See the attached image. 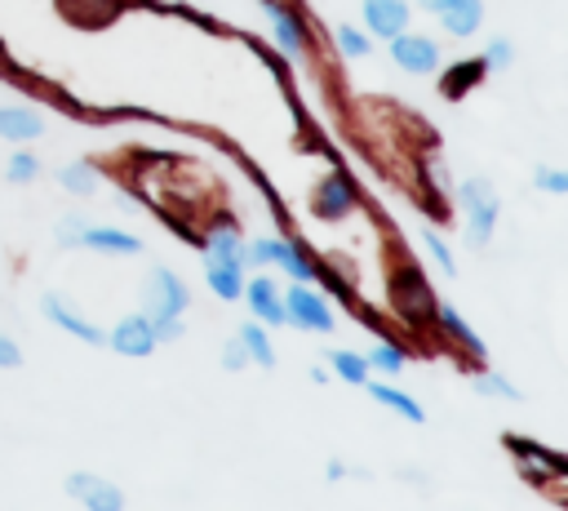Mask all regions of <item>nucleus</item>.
<instances>
[{
    "label": "nucleus",
    "mask_w": 568,
    "mask_h": 511,
    "mask_svg": "<svg viewBox=\"0 0 568 511\" xmlns=\"http://www.w3.org/2000/svg\"><path fill=\"white\" fill-rule=\"evenodd\" d=\"M462 209H466V244H475V249L488 244V236L497 227V213H501L497 191L484 178H466L462 182Z\"/></svg>",
    "instance_id": "1"
},
{
    "label": "nucleus",
    "mask_w": 568,
    "mask_h": 511,
    "mask_svg": "<svg viewBox=\"0 0 568 511\" xmlns=\"http://www.w3.org/2000/svg\"><path fill=\"white\" fill-rule=\"evenodd\" d=\"M191 302V289L169 271V267H151L146 271V284H142V311L155 320V315H182Z\"/></svg>",
    "instance_id": "2"
},
{
    "label": "nucleus",
    "mask_w": 568,
    "mask_h": 511,
    "mask_svg": "<svg viewBox=\"0 0 568 511\" xmlns=\"http://www.w3.org/2000/svg\"><path fill=\"white\" fill-rule=\"evenodd\" d=\"M106 347H111L115 355H129V360L151 355V351L160 347V342H155V329H151V315H146V311H133V315L115 320V324L106 329Z\"/></svg>",
    "instance_id": "3"
},
{
    "label": "nucleus",
    "mask_w": 568,
    "mask_h": 511,
    "mask_svg": "<svg viewBox=\"0 0 568 511\" xmlns=\"http://www.w3.org/2000/svg\"><path fill=\"white\" fill-rule=\"evenodd\" d=\"M40 311H44V320H53L62 333H71L75 342H89V347H102L106 342V333L89 320V315H80L62 293H40Z\"/></svg>",
    "instance_id": "4"
},
{
    "label": "nucleus",
    "mask_w": 568,
    "mask_h": 511,
    "mask_svg": "<svg viewBox=\"0 0 568 511\" xmlns=\"http://www.w3.org/2000/svg\"><path fill=\"white\" fill-rule=\"evenodd\" d=\"M284 315H288V324L311 329V333H328V329H333L328 302H324L320 293H311L306 284H293V289L284 293Z\"/></svg>",
    "instance_id": "5"
},
{
    "label": "nucleus",
    "mask_w": 568,
    "mask_h": 511,
    "mask_svg": "<svg viewBox=\"0 0 568 511\" xmlns=\"http://www.w3.org/2000/svg\"><path fill=\"white\" fill-rule=\"evenodd\" d=\"M62 489H67L80 507H89V511H120V507H124V493H120L106 475H93V471H71Z\"/></svg>",
    "instance_id": "6"
},
{
    "label": "nucleus",
    "mask_w": 568,
    "mask_h": 511,
    "mask_svg": "<svg viewBox=\"0 0 568 511\" xmlns=\"http://www.w3.org/2000/svg\"><path fill=\"white\" fill-rule=\"evenodd\" d=\"M390 58H395L408 76H426V71L439 67V44H435L430 36H408V31H399V36H390Z\"/></svg>",
    "instance_id": "7"
},
{
    "label": "nucleus",
    "mask_w": 568,
    "mask_h": 511,
    "mask_svg": "<svg viewBox=\"0 0 568 511\" xmlns=\"http://www.w3.org/2000/svg\"><path fill=\"white\" fill-rule=\"evenodd\" d=\"M408 18H413V13H408L404 0H364V27H368L373 36H382V40L408 31Z\"/></svg>",
    "instance_id": "8"
},
{
    "label": "nucleus",
    "mask_w": 568,
    "mask_h": 511,
    "mask_svg": "<svg viewBox=\"0 0 568 511\" xmlns=\"http://www.w3.org/2000/svg\"><path fill=\"white\" fill-rule=\"evenodd\" d=\"M40 133H44V120H40L36 107H18V102L0 107V138H4V142L27 147V142H36Z\"/></svg>",
    "instance_id": "9"
},
{
    "label": "nucleus",
    "mask_w": 568,
    "mask_h": 511,
    "mask_svg": "<svg viewBox=\"0 0 568 511\" xmlns=\"http://www.w3.org/2000/svg\"><path fill=\"white\" fill-rule=\"evenodd\" d=\"M84 249H93V253H111V258H133V253H142V240L133 236V231H124V227H84V240H80Z\"/></svg>",
    "instance_id": "10"
},
{
    "label": "nucleus",
    "mask_w": 568,
    "mask_h": 511,
    "mask_svg": "<svg viewBox=\"0 0 568 511\" xmlns=\"http://www.w3.org/2000/svg\"><path fill=\"white\" fill-rule=\"evenodd\" d=\"M204 275H209V289L222 298V302H235L244 293V258H213L204 262Z\"/></svg>",
    "instance_id": "11"
},
{
    "label": "nucleus",
    "mask_w": 568,
    "mask_h": 511,
    "mask_svg": "<svg viewBox=\"0 0 568 511\" xmlns=\"http://www.w3.org/2000/svg\"><path fill=\"white\" fill-rule=\"evenodd\" d=\"M240 298H248V311H253L262 324H284V320H288V315H284V298H280L275 280H266V275L248 280Z\"/></svg>",
    "instance_id": "12"
},
{
    "label": "nucleus",
    "mask_w": 568,
    "mask_h": 511,
    "mask_svg": "<svg viewBox=\"0 0 568 511\" xmlns=\"http://www.w3.org/2000/svg\"><path fill=\"white\" fill-rule=\"evenodd\" d=\"M266 13H271V31H275L280 49L297 58V53L306 49V36H302V22H297V13H293L288 4H280V0H266Z\"/></svg>",
    "instance_id": "13"
},
{
    "label": "nucleus",
    "mask_w": 568,
    "mask_h": 511,
    "mask_svg": "<svg viewBox=\"0 0 568 511\" xmlns=\"http://www.w3.org/2000/svg\"><path fill=\"white\" fill-rule=\"evenodd\" d=\"M311 209H315L320 218H342V213H351V209H355V191H351V182H346L342 173H333V178L320 187V196L311 200Z\"/></svg>",
    "instance_id": "14"
},
{
    "label": "nucleus",
    "mask_w": 568,
    "mask_h": 511,
    "mask_svg": "<svg viewBox=\"0 0 568 511\" xmlns=\"http://www.w3.org/2000/svg\"><path fill=\"white\" fill-rule=\"evenodd\" d=\"M439 22H444V31L448 36H475L479 31V22H484V4L479 0H453V4H444L439 9Z\"/></svg>",
    "instance_id": "15"
},
{
    "label": "nucleus",
    "mask_w": 568,
    "mask_h": 511,
    "mask_svg": "<svg viewBox=\"0 0 568 511\" xmlns=\"http://www.w3.org/2000/svg\"><path fill=\"white\" fill-rule=\"evenodd\" d=\"M484 71H488L484 58H462V62H453V67L444 71V98H462V93H470V89L484 80Z\"/></svg>",
    "instance_id": "16"
},
{
    "label": "nucleus",
    "mask_w": 568,
    "mask_h": 511,
    "mask_svg": "<svg viewBox=\"0 0 568 511\" xmlns=\"http://www.w3.org/2000/svg\"><path fill=\"white\" fill-rule=\"evenodd\" d=\"M395 293H399L395 302H399V311H404V315H426V311L435 307V298H430V289L422 284V275H417V271H404V275L395 280Z\"/></svg>",
    "instance_id": "17"
},
{
    "label": "nucleus",
    "mask_w": 568,
    "mask_h": 511,
    "mask_svg": "<svg viewBox=\"0 0 568 511\" xmlns=\"http://www.w3.org/2000/svg\"><path fill=\"white\" fill-rule=\"evenodd\" d=\"M58 182L71 191V196H93L98 191V169L89 160H71L58 169Z\"/></svg>",
    "instance_id": "18"
},
{
    "label": "nucleus",
    "mask_w": 568,
    "mask_h": 511,
    "mask_svg": "<svg viewBox=\"0 0 568 511\" xmlns=\"http://www.w3.org/2000/svg\"><path fill=\"white\" fill-rule=\"evenodd\" d=\"M235 338L244 342V355H248L253 364H262V369H271V364H275V347H271V338H266L262 320H257V324H244Z\"/></svg>",
    "instance_id": "19"
},
{
    "label": "nucleus",
    "mask_w": 568,
    "mask_h": 511,
    "mask_svg": "<svg viewBox=\"0 0 568 511\" xmlns=\"http://www.w3.org/2000/svg\"><path fill=\"white\" fill-rule=\"evenodd\" d=\"M368 391H373V400H377V404L395 409L399 418H408V422H426V413H422V404H417L413 395H404V391H395V387H386V382H373Z\"/></svg>",
    "instance_id": "20"
},
{
    "label": "nucleus",
    "mask_w": 568,
    "mask_h": 511,
    "mask_svg": "<svg viewBox=\"0 0 568 511\" xmlns=\"http://www.w3.org/2000/svg\"><path fill=\"white\" fill-rule=\"evenodd\" d=\"M204 244H209V253H213V258H244V236H240L231 222H217V227H209Z\"/></svg>",
    "instance_id": "21"
},
{
    "label": "nucleus",
    "mask_w": 568,
    "mask_h": 511,
    "mask_svg": "<svg viewBox=\"0 0 568 511\" xmlns=\"http://www.w3.org/2000/svg\"><path fill=\"white\" fill-rule=\"evenodd\" d=\"M4 178L18 182V187H22V182H36V178H40V156L27 151V147H13V156L4 160Z\"/></svg>",
    "instance_id": "22"
},
{
    "label": "nucleus",
    "mask_w": 568,
    "mask_h": 511,
    "mask_svg": "<svg viewBox=\"0 0 568 511\" xmlns=\"http://www.w3.org/2000/svg\"><path fill=\"white\" fill-rule=\"evenodd\" d=\"M439 324H444V329H448L457 342H466V347H470V355H488V347L475 338V329H470V324H466V320H462L453 307H439Z\"/></svg>",
    "instance_id": "23"
},
{
    "label": "nucleus",
    "mask_w": 568,
    "mask_h": 511,
    "mask_svg": "<svg viewBox=\"0 0 568 511\" xmlns=\"http://www.w3.org/2000/svg\"><path fill=\"white\" fill-rule=\"evenodd\" d=\"M280 267H284V271H288V275H293L297 284H311V280L320 275V271H315V262H311V258H306V253H302L297 244H288V240H284V253H280Z\"/></svg>",
    "instance_id": "24"
},
{
    "label": "nucleus",
    "mask_w": 568,
    "mask_h": 511,
    "mask_svg": "<svg viewBox=\"0 0 568 511\" xmlns=\"http://www.w3.org/2000/svg\"><path fill=\"white\" fill-rule=\"evenodd\" d=\"M333 369H337V378H346V382H368V360L364 355H355V351H333Z\"/></svg>",
    "instance_id": "25"
},
{
    "label": "nucleus",
    "mask_w": 568,
    "mask_h": 511,
    "mask_svg": "<svg viewBox=\"0 0 568 511\" xmlns=\"http://www.w3.org/2000/svg\"><path fill=\"white\" fill-rule=\"evenodd\" d=\"M84 227H89V222H84L80 213H67V218L53 227V244H58V249H80V240H84Z\"/></svg>",
    "instance_id": "26"
},
{
    "label": "nucleus",
    "mask_w": 568,
    "mask_h": 511,
    "mask_svg": "<svg viewBox=\"0 0 568 511\" xmlns=\"http://www.w3.org/2000/svg\"><path fill=\"white\" fill-rule=\"evenodd\" d=\"M475 391H479V395H506V400H519V387H515L510 378H501V373H479V378H475Z\"/></svg>",
    "instance_id": "27"
},
{
    "label": "nucleus",
    "mask_w": 568,
    "mask_h": 511,
    "mask_svg": "<svg viewBox=\"0 0 568 511\" xmlns=\"http://www.w3.org/2000/svg\"><path fill=\"white\" fill-rule=\"evenodd\" d=\"M532 182H537L541 191H550V196H568V169H550V164H537Z\"/></svg>",
    "instance_id": "28"
},
{
    "label": "nucleus",
    "mask_w": 568,
    "mask_h": 511,
    "mask_svg": "<svg viewBox=\"0 0 568 511\" xmlns=\"http://www.w3.org/2000/svg\"><path fill=\"white\" fill-rule=\"evenodd\" d=\"M337 49H342L346 58H364V53H368V36L355 31V27H337Z\"/></svg>",
    "instance_id": "29"
},
{
    "label": "nucleus",
    "mask_w": 568,
    "mask_h": 511,
    "mask_svg": "<svg viewBox=\"0 0 568 511\" xmlns=\"http://www.w3.org/2000/svg\"><path fill=\"white\" fill-rule=\"evenodd\" d=\"M368 364H377V369H386V373H399V369H404V351L390 347V342H377L373 355H368Z\"/></svg>",
    "instance_id": "30"
},
{
    "label": "nucleus",
    "mask_w": 568,
    "mask_h": 511,
    "mask_svg": "<svg viewBox=\"0 0 568 511\" xmlns=\"http://www.w3.org/2000/svg\"><path fill=\"white\" fill-rule=\"evenodd\" d=\"M151 329H155V342H178V338L186 333L182 315H155V320H151Z\"/></svg>",
    "instance_id": "31"
},
{
    "label": "nucleus",
    "mask_w": 568,
    "mask_h": 511,
    "mask_svg": "<svg viewBox=\"0 0 568 511\" xmlns=\"http://www.w3.org/2000/svg\"><path fill=\"white\" fill-rule=\"evenodd\" d=\"M484 62H488V67H497V71H506V67L515 62L510 40H493V44H488V53H484Z\"/></svg>",
    "instance_id": "32"
},
{
    "label": "nucleus",
    "mask_w": 568,
    "mask_h": 511,
    "mask_svg": "<svg viewBox=\"0 0 568 511\" xmlns=\"http://www.w3.org/2000/svg\"><path fill=\"white\" fill-rule=\"evenodd\" d=\"M422 240H426V249H430V258H435V262H439V267H444V271L453 275V253H448V244H444V240H439L435 231H426Z\"/></svg>",
    "instance_id": "33"
},
{
    "label": "nucleus",
    "mask_w": 568,
    "mask_h": 511,
    "mask_svg": "<svg viewBox=\"0 0 568 511\" xmlns=\"http://www.w3.org/2000/svg\"><path fill=\"white\" fill-rule=\"evenodd\" d=\"M18 364H22V347L9 333H0V369H18Z\"/></svg>",
    "instance_id": "34"
},
{
    "label": "nucleus",
    "mask_w": 568,
    "mask_h": 511,
    "mask_svg": "<svg viewBox=\"0 0 568 511\" xmlns=\"http://www.w3.org/2000/svg\"><path fill=\"white\" fill-rule=\"evenodd\" d=\"M222 364H226V369H244V364H248V355H244V342H240V338L222 347Z\"/></svg>",
    "instance_id": "35"
},
{
    "label": "nucleus",
    "mask_w": 568,
    "mask_h": 511,
    "mask_svg": "<svg viewBox=\"0 0 568 511\" xmlns=\"http://www.w3.org/2000/svg\"><path fill=\"white\" fill-rule=\"evenodd\" d=\"M422 4H426L430 13H439V9H444V4H453V0H422Z\"/></svg>",
    "instance_id": "36"
}]
</instances>
